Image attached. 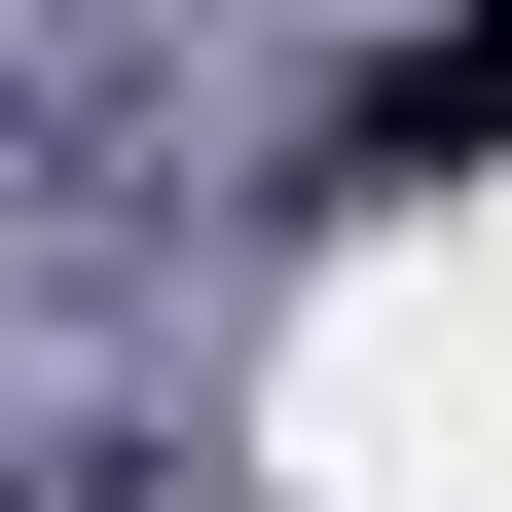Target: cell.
<instances>
[{
  "label": "cell",
  "instance_id": "obj_1",
  "mask_svg": "<svg viewBox=\"0 0 512 512\" xmlns=\"http://www.w3.org/2000/svg\"><path fill=\"white\" fill-rule=\"evenodd\" d=\"M476 147H512V0H476V37H403V74L330 110V220H403V183H476Z\"/></svg>",
  "mask_w": 512,
  "mask_h": 512
}]
</instances>
